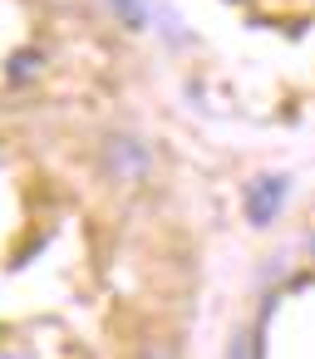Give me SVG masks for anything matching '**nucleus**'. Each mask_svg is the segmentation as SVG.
<instances>
[{
	"instance_id": "obj_1",
	"label": "nucleus",
	"mask_w": 315,
	"mask_h": 359,
	"mask_svg": "<svg viewBox=\"0 0 315 359\" xmlns=\"http://www.w3.org/2000/svg\"><path fill=\"white\" fill-rule=\"evenodd\" d=\"M104 172H109L114 182H138V177L148 172V148H143L138 138H128V133L104 138Z\"/></svg>"
},
{
	"instance_id": "obj_2",
	"label": "nucleus",
	"mask_w": 315,
	"mask_h": 359,
	"mask_svg": "<svg viewBox=\"0 0 315 359\" xmlns=\"http://www.w3.org/2000/svg\"><path fill=\"white\" fill-rule=\"evenodd\" d=\"M286 192H290V182L286 177H251L246 182V192H241V202H246V217H251V226H271L276 222V212L286 207Z\"/></svg>"
},
{
	"instance_id": "obj_3",
	"label": "nucleus",
	"mask_w": 315,
	"mask_h": 359,
	"mask_svg": "<svg viewBox=\"0 0 315 359\" xmlns=\"http://www.w3.org/2000/svg\"><path fill=\"white\" fill-rule=\"evenodd\" d=\"M40 65H45V55H35V50H20V55L11 60V79L20 84V79H30V74H40Z\"/></svg>"
},
{
	"instance_id": "obj_4",
	"label": "nucleus",
	"mask_w": 315,
	"mask_h": 359,
	"mask_svg": "<svg viewBox=\"0 0 315 359\" xmlns=\"http://www.w3.org/2000/svg\"><path fill=\"white\" fill-rule=\"evenodd\" d=\"M133 359H177V349H173L168 339H143Z\"/></svg>"
},
{
	"instance_id": "obj_5",
	"label": "nucleus",
	"mask_w": 315,
	"mask_h": 359,
	"mask_svg": "<svg viewBox=\"0 0 315 359\" xmlns=\"http://www.w3.org/2000/svg\"><path fill=\"white\" fill-rule=\"evenodd\" d=\"M114 6H119V11H123V20H128V25H133V30H138V25H143V6H138V0H114Z\"/></svg>"
},
{
	"instance_id": "obj_6",
	"label": "nucleus",
	"mask_w": 315,
	"mask_h": 359,
	"mask_svg": "<svg viewBox=\"0 0 315 359\" xmlns=\"http://www.w3.org/2000/svg\"><path fill=\"white\" fill-rule=\"evenodd\" d=\"M232 359H246V334H236V344H232Z\"/></svg>"
}]
</instances>
